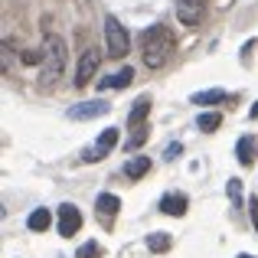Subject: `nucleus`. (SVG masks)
Returning a JSON list of instances; mask_svg holds the SVG:
<instances>
[{"label":"nucleus","instance_id":"4","mask_svg":"<svg viewBox=\"0 0 258 258\" xmlns=\"http://www.w3.org/2000/svg\"><path fill=\"white\" fill-rule=\"evenodd\" d=\"M79 229H82V213H79V206H72V203H62V206H59V235L72 239Z\"/></svg>","mask_w":258,"mask_h":258},{"label":"nucleus","instance_id":"24","mask_svg":"<svg viewBox=\"0 0 258 258\" xmlns=\"http://www.w3.org/2000/svg\"><path fill=\"white\" fill-rule=\"evenodd\" d=\"M180 154H183V144H170L164 157H167V160H173V157H180Z\"/></svg>","mask_w":258,"mask_h":258},{"label":"nucleus","instance_id":"13","mask_svg":"<svg viewBox=\"0 0 258 258\" xmlns=\"http://www.w3.org/2000/svg\"><path fill=\"white\" fill-rule=\"evenodd\" d=\"M26 226H30L33 232H46V229L52 226V213L49 209H33L30 219H26Z\"/></svg>","mask_w":258,"mask_h":258},{"label":"nucleus","instance_id":"16","mask_svg":"<svg viewBox=\"0 0 258 258\" xmlns=\"http://www.w3.org/2000/svg\"><path fill=\"white\" fill-rule=\"evenodd\" d=\"M216 101H226V92H222V88H209V92L193 95V105H216Z\"/></svg>","mask_w":258,"mask_h":258},{"label":"nucleus","instance_id":"20","mask_svg":"<svg viewBox=\"0 0 258 258\" xmlns=\"http://www.w3.org/2000/svg\"><path fill=\"white\" fill-rule=\"evenodd\" d=\"M147 141V124H141V127H134V134L127 138V147H141Z\"/></svg>","mask_w":258,"mask_h":258},{"label":"nucleus","instance_id":"26","mask_svg":"<svg viewBox=\"0 0 258 258\" xmlns=\"http://www.w3.org/2000/svg\"><path fill=\"white\" fill-rule=\"evenodd\" d=\"M239 258H255V255H239Z\"/></svg>","mask_w":258,"mask_h":258},{"label":"nucleus","instance_id":"2","mask_svg":"<svg viewBox=\"0 0 258 258\" xmlns=\"http://www.w3.org/2000/svg\"><path fill=\"white\" fill-rule=\"evenodd\" d=\"M43 62H39V85L49 88L59 82V76L66 72V62H69V46H66L62 36H46L43 43Z\"/></svg>","mask_w":258,"mask_h":258},{"label":"nucleus","instance_id":"18","mask_svg":"<svg viewBox=\"0 0 258 258\" xmlns=\"http://www.w3.org/2000/svg\"><path fill=\"white\" fill-rule=\"evenodd\" d=\"M98 209H101L105 216H114V213L121 209V200H118L114 193H101V196H98Z\"/></svg>","mask_w":258,"mask_h":258},{"label":"nucleus","instance_id":"6","mask_svg":"<svg viewBox=\"0 0 258 258\" xmlns=\"http://www.w3.org/2000/svg\"><path fill=\"white\" fill-rule=\"evenodd\" d=\"M206 13V0H176V20L183 26H196Z\"/></svg>","mask_w":258,"mask_h":258},{"label":"nucleus","instance_id":"17","mask_svg":"<svg viewBox=\"0 0 258 258\" xmlns=\"http://www.w3.org/2000/svg\"><path fill=\"white\" fill-rule=\"evenodd\" d=\"M196 124H200V131L213 134L216 127L222 124V114H219V111H203V114H200V121H196Z\"/></svg>","mask_w":258,"mask_h":258},{"label":"nucleus","instance_id":"8","mask_svg":"<svg viewBox=\"0 0 258 258\" xmlns=\"http://www.w3.org/2000/svg\"><path fill=\"white\" fill-rule=\"evenodd\" d=\"M98 114H108V105H105V101H98V98L69 108V118L72 121H88V118H98Z\"/></svg>","mask_w":258,"mask_h":258},{"label":"nucleus","instance_id":"5","mask_svg":"<svg viewBox=\"0 0 258 258\" xmlns=\"http://www.w3.org/2000/svg\"><path fill=\"white\" fill-rule=\"evenodd\" d=\"M95 72H98V49H85L79 56V66H76V85L85 88L95 79Z\"/></svg>","mask_w":258,"mask_h":258},{"label":"nucleus","instance_id":"9","mask_svg":"<svg viewBox=\"0 0 258 258\" xmlns=\"http://www.w3.org/2000/svg\"><path fill=\"white\" fill-rule=\"evenodd\" d=\"M147 114H151V95H141L138 101H134V108H131V114H127V127H141L147 121Z\"/></svg>","mask_w":258,"mask_h":258},{"label":"nucleus","instance_id":"23","mask_svg":"<svg viewBox=\"0 0 258 258\" xmlns=\"http://www.w3.org/2000/svg\"><path fill=\"white\" fill-rule=\"evenodd\" d=\"M248 216H252V226L258 229V200H255V196L248 200Z\"/></svg>","mask_w":258,"mask_h":258},{"label":"nucleus","instance_id":"11","mask_svg":"<svg viewBox=\"0 0 258 258\" xmlns=\"http://www.w3.org/2000/svg\"><path fill=\"white\" fill-rule=\"evenodd\" d=\"M186 206H189V200L183 193H167L164 200H160V209H164L167 216H183V213H186Z\"/></svg>","mask_w":258,"mask_h":258},{"label":"nucleus","instance_id":"25","mask_svg":"<svg viewBox=\"0 0 258 258\" xmlns=\"http://www.w3.org/2000/svg\"><path fill=\"white\" fill-rule=\"evenodd\" d=\"M248 118H252V121L258 118V101H255V105H252V108H248Z\"/></svg>","mask_w":258,"mask_h":258},{"label":"nucleus","instance_id":"15","mask_svg":"<svg viewBox=\"0 0 258 258\" xmlns=\"http://www.w3.org/2000/svg\"><path fill=\"white\" fill-rule=\"evenodd\" d=\"M170 245H173V239L167 232H154V235H147V248H151V252H170Z\"/></svg>","mask_w":258,"mask_h":258},{"label":"nucleus","instance_id":"14","mask_svg":"<svg viewBox=\"0 0 258 258\" xmlns=\"http://www.w3.org/2000/svg\"><path fill=\"white\" fill-rule=\"evenodd\" d=\"M131 82H134V69H131V66H124V69L114 72L111 79H105V82H101L98 88H127Z\"/></svg>","mask_w":258,"mask_h":258},{"label":"nucleus","instance_id":"21","mask_svg":"<svg viewBox=\"0 0 258 258\" xmlns=\"http://www.w3.org/2000/svg\"><path fill=\"white\" fill-rule=\"evenodd\" d=\"M43 56H46L43 49H26V52H23V56H20V59H23L26 66H36V62H43Z\"/></svg>","mask_w":258,"mask_h":258},{"label":"nucleus","instance_id":"7","mask_svg":"<svg viewBox=\"0 0 258 258\" xmlns=\"http://www.w3.org/2000/svg\"><path fill=\"white\" fill-rule=\"evenodd\" d=\"M114 144H118V127H105L98 138V144L92 147V151H85V160H101L108 157V154L114 151Z\"/></svg>","mask_w":258,"mask_h":258},{"label":"nucleus","instance_id":"3","mask_svg":"<svg viewBox=\"0 0 258 258\" xmlns=\"http://www.w3.org/2000/svg\"><path fill=\"white\" fill-rule=\"evenodd\" d=\"M105 43H108V56L111 59H124L131 49V36L121 26L118 17H105Z\"/></svg>","mask_w":258,"mask_h":258},{"label":"nucleus","instance_id":"12","mask_svg":"<svg viewBox=\"0 0 258 258\" xmlns=\"http://www.w3.org/2000/svg\"><path fill=\"white\" fill-rule=\"evenodd\" d=\"M147 170H151V157H131L124 164V176H127V180H141Z\"/></svg>","mask_w":258,"mask_h":258},{"label":"nucleus","instance_id":"19","mask_svg":"<svg viewBox=\"0 0 258 258\" xmlns=\"http://www.w3.org/2000/svg\"><path fill=\"white\" fill-rule=\"evenodd\" d=\"M101 252H105V248H101L98 242H85V245L76 252V258H101Z\"/></svg>","mask_w":258,"mask_h":258},{"label":"nucleus","instance_id":"22","mask_svg":"<svg viewBox=\"0 0 258 258\" xmlns=\"http://www.w3.org/2000/svg\"><path fill=\"white\" fill-rule=\"evenodd\" d=\"M229 196H232V203H242V180H229Z\"/></svg>","mask_w":258,"mask_h":258},{"label":"nucleus","instance_id":"1","mask_svg":"<svg viewBox=\"0 0 258 258\" xmlns=\"http://www.w3.org/2000/svg\"><path fill=\"white\" fill-rule=\"evenodd\" d=\"M176 52V36L170 26H147L141 33V59L147 69H164L170 62V56Z\"/></svg>","mask_w":258,"mask_h":258},{"label":"nucleus","instance_id":"10","mask_svg":"<svg viewBox=\"0 0 258 258\" xmlns=\"http://www.w3.org/2000/svg\"><path fill=\"white\" fill-rule=\"evenodd\" d=\"M255 151H258V144H255L252 134L239 138V144H235V157H239L242 167H252V164H255Z\"/></svg>","mask_w":258,"mask_h":258}]
</instances>
